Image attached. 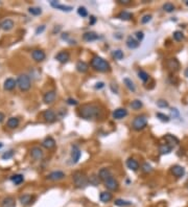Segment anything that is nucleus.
I'll return each mask as SVG.
<instances>
[{"instance_id": "nucleus-44", "label": "nucleus", "mask_w": 188, "mask_h": 207, "mask_svg": "<svg viewBox=\"0 0 188 207\" xmlns=\"http://www.w3.org/2000/svg\"><path fill=\"white\" fill-rule=\"evenodd\" d=\"M77 14H79L81 17L85 18V17H87L88 16V11L86 10L85 6H79V10H77Z\"/></svg>"}, {"instance_id": "nucleus-8", "label": "nucleus", "mask_w": 188, "mask_h": 207, "mask_svg": "<svg viewBox=\"0 0 188 207\" xmlns=\"http://www.w3.org/2000/svg\"><path fill=\"white\" fill-rule=\"evenodd\" d=\"M64 178H65V173L61 172V170H54V172L50 173L47 176V179L50 181H60Z\"/></svg>"}, {"instance_id": "nucleus-54", "label": "nucleus", "mask_w": 188, "mask_h": 207, "mask_svg": "<svg viewBox=\"0 0 188 207\" xmlns=\"http://www.w3.org/2000/svg\"><path fill=\"white\" fill-rule=\"evenodd\" d=\"M117 1L120 4H129L131 2V0H117Z\"/></svg>"}, {"instance_id": "nucleus-1", "label": "nucleus", "mask_w": 188, "mask_h": 207, "mask_svg": "<svg viewBox=\"0 0 188 207\" xmlns=\"http://www.w3.org/2000/svg\"><path fill=\"white\" fill-rule=\"evenodd\" d=\"M79 117H82L83 119L90 120L94 119V118H99L103 115V110L98 105L95 104H86L79 110Z\"/></svg>"}, {"instance_id": "nucleus-23", "label": "nucleus", "mask_w": 188, "mask_h": 207, "mask_svg": "<svg viewBox=\"0 0 188 207\" xmlns=\"http://www.w3.org/2000/svg\"><path fill=\"white\" fill-rule=\"evenodd\" d=\"M139 41L136 40L135 38H133L132 36H129L128 39H126V46L130 48V49H135L137 48L138 46H139Z\"/></svg>"}, {"instance_id": "nucleus-33", "label": "nucleus", "mask_w": 188, "mask_h": 207, "mask_svg": "<svg viewBox=\"0 0 188 207\" xmlns=\"http://www.w3.org/2000/svg\"><path fill=\"white\" fill-rule=\"evenodd\" d=\"M11 180L13 181L14 184H16V185H19V184H21L22 182L24 181V177H23V175H21V174H16V175L12 176Z\"/></svg>"}, {"instance_id": "nucleus-36", "label": "nucleus", "mask_w": 188, "mask_h": 207, "mask_svg": "<svg viewBox=\"0 0 188 207\" xmlns=\"http://www.w3.org/2000/svg\"><path fill=\"white\" fill-rule=\"evenodd\" d=\"M142 106H143L142 101H139V99H135V101H133L131 103V108L134 110H139L142 108Z\"/></svg>"}, {"instance_id": "nucleus-17", "label": "nucleus", "mask_w": 188, "mask_h": 207, "mask_svg": "<svg viewBox=\"0 0 188 207\" xmlns=\"http://www.w3.org/2000/svg\"><path fill=\"white\" fill-rule=\"evenodd\" d=\"M98 177L101 181L105 182V181H107L108 179L113 177V176H112V173L110 170H108V168H101V170L98 172Z\"/></svg>"}, {"instance_id": "nucleus-10", "label": "nucleus", "mask_w": 188, "mask_h": 207, "mask_svg": "<svg viewBox=\"0 0 188 207\" xmlns=\"http://www.w3.org/2000/svg\"><path fill=\"white\" fill-rule=\"evenodd\" d=\"M54 59L59 61L60 63H62V64H65V63H67L69 59H70V54H69L68 51H60L59 54H56Z\"/></svg>"}, {"instance_id": "nucleus-35", "label": "nucleus", "mask_w": 188, "mask_h": 207, "mask_svg": "<svg viewBox=\"0 0 188 207\" xmlns=\"http://www.w3.org/2000/svg\"><path fill=\"white\" fill-rule=\"evenodd\" d=\"M32 196L30 195H23L20 197V202L21 204H23V205H28V204L32 203Z\"/></svg>"}, {"instance_id": "nucleus-43", "label": "nucleus", "mask_w": 188, "mask_h": 207, "mask_svg": "<svg viewBox=\"0 0 188 207\" xmlns=\"http://www.w3.org/2000/svg\"><path fill=\"white\" fill-rule=\"evenodd\" d=\"M141 170H142L143 173L148 174V173H151L152 170H153V167H152L151 164H148V163H146V162H145V163L142 164V166H141Z\"/></svg>"}, {"instance_id": "nucleus-38", "label": "nucleus", "mask_w": 188, "mask_h": 207, "mask_svg": "<svg viewBox=\"0 0 188 207\" xmlns=\"http://www.w3.org/2000/svg\"><path fill=\"white\" fill-rule=\"evenodd\" d=\"M100 179H99L98 176H95V175H92L91 177H89V183L92 184L94 186H97L99 183H100Z\"/></svg>"}, {"instance_id": "nucleus-15", "label": "nucleus", "mask_w": 188, "mask_h": 207, "mask_svg": "<svg viewBox=\"0 0 188 207\" xmlns=\"http://www.w3.org/2000/svg\"><path fill=\"white\" fill-rule=\"evenodd\" d=\"M126 116H128V110L124 108H118L113 112V118L115 119H122Z\"/></svg>"}, {"instance_id": "nucleus-49", "label": "nucleus", "mask_w": 188, "mask_h": 207, "mask_svg": "<svg viewBox=\"0 0 188 207\" xmlns=\"http://www.w3.org/2000/svg\"><path fill=\"white\" fill-rule=\"evenodd\" d=\"M67 104H68V105H70V106H76V105L79 104V101H77L76 99L72 98V97H69V98L67 99Z\"/></svg>"}, {"instance_id": "nucleus-27", "label": "nucleus", "mask_w": 188, "mask_h": 207, "mask_svg": "<svg viewBox=\"0 0 188 207\" xmlns=\"http://www.w3.org/2000/svg\"><path fill=\"white\" fill-rule=\"evenodd\" d=\"M88 69H89V65L86 62H84V61H79V62L76 63V70L79 71V72L85 73L88 71Z\"/></svg>"}, {"instance_id": "nucleus-41", "label": "nucleus", "mask_w": 188, "mask_h": 207, "mask_svg": "<svg viewBox=\"0 0 188 207\" xmlns=\"http://www.w3.org/2000/svg\"><path fill=\"white\" fill-rule=\"evenodd\" d=\"M173 40H176L177 42H180V41H182V40L184 39V35H183V32H180V30H177V32H173Z\"/></svg>"}, {"instance_id": "nucleus-56", "label": "nucleus", "mask_w": 188, "mask_h": 207, "mask_svg": "<svg viewBox=\"0 0 188 207\" xmlns=\"http://www.w3.org/2000/svg\"><path fill=\"white\" fill-rule=\"evenodd\" d=\"M3 120H4V114L0 112V123H2Z\"/></svg>"}, {"instance_id": "nucleus-53", "label": "nucleus", "mask_w": 188, "mask_h": 207, "mask_svg": "<svg viewBox=\"0 0 188 207\" xmlns=\"http://www.w3.org/2000/svg\"><path fill=\"white\" fill-rule=\"evenodd\" d=\"M104 87H105V84L103 82H99V83H97V84L95 85L96 89H101V88H104Z\"/></svg>"}, {"instance_id": "nucleus-59", "label": "nucleus", "mask_w": 188, "mask_h": 207, "mask_svg": "<svg viewBox=\"0 0 188 207\" xmlns=\"http://www.w3.org/2000/svg\"><path fill=\"white\" fill-rule=\"evenodd\" d=\"M2 147H3V144H2V143H1V142H0V149H1Z\"/></svg>"}, {"instance_id": "nucleus-52", "label": "nucleus", "mask_w": 188, "mask_h": 207, "mask_svg": "<svg viewBox=\"0 0 188 207\" xmlns=\"http://www.w3.org/2000/svg\"><path fill=\"white\" fill-rule=\"evenodd\" d=\"M170 112H171V116H173V117H178L179 116V111L176 108L175 109H171Z\"/></svg>"}, {"instance_id": "nucleus-16", "label": "nucleus", "mask_w": 188, "mask_h": 207, "mask_svg": "<svg viewBox=\"0 0 188 207\" xmlns=\"http://www.w3.org/2000/svg\"><path fill=\"white\" fill-rule=\"evenodd\" d=\"M83 39L86 42H93V41H96L99 39V36L94 32H87L83 35Z\"/></svg>"}, {"instance_id": "nucleus-7", "label": "nucleus", "mask_w": 188, "mask_h": 207, "mask_svg": "<svg viewBox=\"0 0 188 207\" xmlns=\"http://www.w3.org/2000/svg\"><path fill=\"white\" fill-rule=\"evenodd\" d=\"M50 5H51L52 7H54V9L62 11V12H71V11L73 10V7L70 6V5L60 4L59 2L56 1V0H51V1H50Z\"/></svg>"}, {"instance_id": "nucleus-28", "label": "nucleus", "mask_w": 188, "mask_h": 207, "mask_svg": "<svg viewBox=\"0 0 188 207\" xmlns=\"http://www.w3.org/2000/svg\"><path fill=\"white\" fill-rule=\"evenodd\" d=\"M112 198H113V196H112V194L110 192H103L100 194V196H99V199H100V201H101V202H104V203L110 202V201L112 200Z\"/></svg>"}, {"instance_id": "nucleus-34", "label": "nucleus", "mask_w": 188, "mask_h": 207, "mask_svg": "<svg viewBox=\"0 0 188 207\" xmlns=\"http://www.w3.org/2000/svg\"><path fill=\"white\" fill-rule=\"evenodd\" d=\"M114 204L118 207H126V206H131L132 202L131 201L123 200V199H117V200L114 201Z\"/></svg>"}, {"instance_id": "nucleus-25", "label": "nucleus", "mask_w": 188, "mask_h": 207, "mask_svg": "<svg viewBox=\"0 0 188 207\" xmlns=\"http://www.w3.org/2000/svg\"><path fill=\"white\" fill-rule=\"evenodd\" d=\"M126 166L130 168L131 170H137L139 168V163H138L137 160H135L134 158H129L126 160Z\"/></svg>"}, {"instance_id": "nucleus-20", "label": "nucleus", "mask_w": 188, "mask_h": 207, "mask_svg": "<svg viewBox=\"0 0 188 207\" xmlns=\"http://www.w3.org/2000/svg\"><path fill=\"white\" fill-rule=\"evenodd\" d=\"M16 86H17V81H15V80L12 79V78H9V79H6L4 81L3 87H4L5 90L12 91L13 89H15Z\"/></svg>"}, {"instance_id": "nucleus-12", "label": "nucleus", "mask_w": 188, "mask_h": 207, "mask_svg": "<svg viewBox=\"0 0 188 207\" xmlns=\"http://www.w3.org/2000/svg\"><path fill=\"white\" fill-rule=\"evenodd\" d=\"M30 156H32V158H34L35 160L42 159L44 156L42 149H40L39 147H34L32 150H30Z\"/></svg>"}, {"instance_id": "nucleus-40", "label": "nucleus", "mask_w": 188, "mask_h": 207, "mask_svg": "<svg viewBox=\"0 0 188 207\" xmlns=\"http://www.w3.org/2000/svg\"><path fill=\"white\" fill-rule=\"evenodd\" d=\"M163 10L167 13H171V12L175 11V5H173V3H170V2H166V3L163 4Z\"/></svg>"}, {"instance_id": "nucleus-57", "label": "nucleus", "mask_w": 188, "mask_h": 207, "mask_svg": "<svg viewBox=\"0 0 188 207\" xmlns=\"http://www.w3.org/2000/svg\"><path fill=\"white\" fill-rule=\"evenodd\" d=\"M184 74H185V76H186V78H188V68H186V70H185Z\"/></svg>"}, {"instance_id": "nucleus-13", "label": "nucleus", "mask_w": 188, "mask_h": 207, "mask_svg": "<svg viewBox=\"0 0 188 207\" xmlns=\"http://www.w3.org/2000/svg\"><path fill=\"white\" fill-rule=\"evenodd\" d=\"M81 150L79 149L77 145H72V150H71V159H72L73 163H77L79 158H81Z\"/></svg>"}, {"instance_id": "nucleus-39", "label": "nucleus", "mask_w": 188, "mask_h": 207, "mask_svg": "<svg viewBox=\"0 0 188 207\" xmlns=\"http://www.w3.org/2000/svg\"><path fill=\"white\" fill-rule=\"evenodd\" d=\"M28 12L32 14V15H34V16H39V15H41V14H42V10H41V7L32 6V7H29Z\"/></svg>"}, {"instance_id": "nucleus-18", "label": "nucleus", "mask_w": 188, "mask_h": 207, "mask_svg": "<svg viewBox=\"0 0 188 207\" xmlns=\"http://www.w3.org/2000/svg\"><path fill=\"white\" fill-rule=\"evenodd\" d=\"M171 173H173V175L176 176V177L181 178L185 175V168L183 166H181V165H173V166L171 167Z\"/></svg>"}, {"instance_id": "nucleus-21", "label": "nucleus", "mask_w": 188, "mask_h": 207, "mask_svg": "<svg viewBox=\"0 0 188 207\" xmlns=\"http://www.w3.org/2000/svg\"><path fill=\"white\" fill-rule=\"evenodd\" d=\"M166 65H167V67H168V69H170L171 71H178L179 70V68H180V63H179V61L177 60V59H169L167 61V63H166Z\"/></svg>"}, {"instance_id": "nucleus-32", "label": "nucleus", "mask_w": 188, "mask_h": 207, "mask_svg": "<svg viewBox=\"0 0 188 207\" xmlns=\"http://www.w3.org/2000/svg\"><path fill=\"white\" fill-rule=\"evenodd\" d=\"M118 18H119L120 20H123V21H129L133 18V15H132V13L126 12V11H123V12L118 14Z\"/></svg>"}, {"instance_id": "nucleus-3", "label": "nucleus", "mask_w": 188, "mask_h": 207, "mask_svg": "<svg viewBox=\"0 0 188 207\" xmlns=\"http://www.w3.org/2000/svg\"><path fill=\"white\" fill-rule=\"evenodd\" d=\"M72 179L77 188H85L89 185V177L81 170H76L72 174Z\"/></svg>"}, {"instance_id": "nucleus-48", "label": "nucleus", "mask_w": 188, "mask_h": 207, "mask_svg": "<svg viewBox=\"0 0 188 207\" xmlns=\"http://www.w3.org/2000/svg\"><path fill=\"white\" fill-rule=\"evenodd\" d=\"M152 15H144L143 16L142 18H141V23L142 24H146V23H148L151 20H152Z\"/></svg>"}, {"instance_id": "nucleus-6", "label": "nucleus", "mask_w": 188, "mask_h": 207, "mask_svg": "<svg viewBox=\"0 0 188 207\" xmlns=\"http://www.w3.org/2000/svg\"><path fill=\"white\" fill-rule=\"evenodd\" d=\"M105 186L107 187V189L111 190V192H114V190H117L118 187H119V183L117 182V180H115V178L111 177L110 179H108L107 181L104 182Z\"/></svg>"}, {"instance_id": "nucleus-5", "label": "nucleus", "mask_w": 188, "mask_h": 207, "mask_svg": "<svg viewBox=\"0 0 188 207\" xmlns=\"http://www.w3.org/2000/svg\"><path fill=\"white\" fill-rule=\"evenodd\" d=\"M147 125V118L144 115H139V116H136L134 118L132 123V127L135 131H140V130H143Z\"/></svg>"}, {"instance_id": "nucleus-11", "label": "nucleus", "mask_w": 188, "mask_h": 207, "mask_svg": "<svg viewBox=\"0 0 188 207\" xmlns=\"http://www.w3.org/2000/svg\"><path fill=\"white\" fill-rule=\"evenodd\" d=\"M57 97V92L54 90H51V91H48V92H46L45 94L43 96V101L45 104H52L54 101V99Z\"/></svg>"}, {"instance_id": "nucleus-30", "label": "nucleus", "mask_w": 188, "mask_h": 207, "mask_svg": "<svg viewBox=\"0 0 188 207\" xmlns=\"http://www.w3.org/2000/svg\"><path fill=\"white\" fill-rule=\"evenodd\" d=\"M171 150H173V147H170V145L167 144V143L161 144L159 148V152H160V154H162V155H167V154L170 153Z\"/></svg>"}, {"instance_id": "nucleus-37", "label": "nucleus", "mask_w": 188, "mask_h": 207, "mask_svg": "<svg viewBox=\"0 0 188 207\" xmlns=\"http://www.w3.org/2000/svg\"><path fill=\"white\" fill-rule=\"evenodd\" d=\"M138 76H139V79L143 83H146V82L148 81V79H150V75H148V74L146 73L145 71H143V70H139V71H138Z\"/></svg>"}, {"instance_id": "nucleus-58", "label": "nucleus", "mask_w": 188, "mask_h": 207, "mask_svg": "<svg viewBox=\"0 0 188 207\" xmlns=\"http://www.w3.org/2000/svg\"><path fill=\"white\" fill-rule=\"evenodd\" d=\"M185 4H186L187 6H188V0H186V1H185Z\"/></svg>"}, {"instance_id": "nucleus-51", "label": "nucleus", "mask_w": 188, "mask_h": 207, "mask_svg": "<svg viewBox=\"0 0 188 207\" xmlns=\"http://www.w3.org/2000/svg\"><path fill=\"white\" fill-rule=\"evenodd\" d=\"M136 38H137V40L138 41H142L143 40V38H144V34H143L142 32H136Z\"/></svg>"}, {"instance_id": "nucleus-19", "label": "nucleus", "mask_w": 188, "mask_h": 207, "mask_svg": "<svg viewBox=\"0 0 188 207\" xmlns=\"http://www.w3.org/2000/svg\"><path fill=\"white\" fill-rule=\"evenodd\" d=\"M42 147L47 149V150H51L56 147V140L52 137H46L42 141Z\"/></svg>"}, {"instance_id": "nucleus-47", "label": "nucleus", "mask_w": 188, "mask_h": 207, "mask_svg": "<svg viewBox=\"0 0 188 207\" xmlns=\"http://www.w3.org/2000/svg\"><path fill=\"white\" fill-rule=\"evenodd\" d=\"M157 106H158L159 108H167L168 103L165 99H159V101H157Z\"/></svg>"}, {"instance_id": "nucleus-55", "label": "nucleus", "mask_w": 188, "mask_h": 207, "mask_svg": "<svg viewBox=\"0 0 188 207\" xmlns=\"http://www.w3.org/2000/svg\"><path fill=\"white\" fill-rule=\"evenodd\" d=\"M90 19H91V20L89 21V23L91 24V25H92V24H94V23H95V22H96V18L94 17V16H91Z\"/></svg>"}, {"instance_id": "nucleus-42", "label": "nucleus", "mask_w": 188, "mask_h": 207, "mask_svg": "<svg viewBox=\"0 0 188 207\" xmlns=\"http://www.w3.org/2000/svg\"><path fill=\"white\" fill-rule=\"evenodd\" d=\"M156 116L158 117L161 121H164V123H168V121H169V119H170L169 116H167V115L163 114V113H160V112L156 113Z\"/></svg>"}, {"instance_id": "nucleus-22", "label": "nucleus", "mask_w": 188, "mask_h": 207, "mask_svg": "<svg viewBox=\"0 0 188 207\" xmlns=\"http://www.w3.org/2000/svg\"><path fill=\"white\" fill-rule=\"evenodd\" d=\"M164 139L166 140L167 143H169V145H170V147H173V148L179 144V139L176 136L171 135V134H166L164 136Z\"/></svg>"}, {"instance_id": "nucleus-24", "label": "nucleus", "mask_w": 188, "mask_h": 207, "mask_svg": "<svg viewBox=\"0 0 188 207\" xmlns=\"http://www.w3.org/2000/svg\"><path fill=\"white\" fill-rule=\"evenodd\" d=\"M1 207H16V200L13 197H6L3 199Z\"/></svg>"}, {"instance_id": "nucleus-9", "label": "nucleus", "mask_w": 188, "mask_h": 207, "mask_svg": "<svg viewBox=\"0 0 188 207\" xmlns=\"http://www.w3.org/2000/svg\"><path fill=\"white\" fill-rule=\"evenodd\" d=\"M32 57L36 62H42V61L45 60L46 54L45 52L41 50V49H35V50H32Z\"/></svg>"}, {"instance_id": "nucleus-29", "label": "nucleus", "mask_w": 188, "mask_h": 207, "mask_svg": "<svg viewBox=\"0 0 188 207\" xmlns=\"http://www.w3.org/2000/svg\"><path fill=\"white\" fill-rule=\"evenodd\" d=\"M123 83H124V85H126V88H128L130 91H132V92H135V91H136V87H135V84H134V82H133L131 79L124 78L123 79Z\"/></svg>"}, {"instance_id": "nucleus-45", "label": "nucleus", "mask_w": 188, "mask_h": 207, "mask_svg": "<svg viewBox=\"0 0 188 207\" xmlns=\"http://www.w3.org/2000/svg\"><path fill=\"white\" fill-rule=\"evenodd\" d=\"M13 156H14V151L10 150V151H7V152H5V153H3V155H2V159H3V160H9V159L12 158Z\"/></svg>"}, {"instance_id": "nucleus-46", "label": "nucleus", "mask_w": 188, "mask_h": 207, "mask_svg": "<svg viewBox=\"0 0 188 207\" xmlns=\"http://www.w3.org/2000/svg\"><path fill=\"white\" fill-rule=\"evenodd\" d=\"M113 57L115 58L116 60H122L123 59V52L121 50H115L114 52H113Z\"/></svg>"}, {"instance_id": "nucleus-4", "label": "nucleus", "mask_w": 188, "mask_h": 207, "mask_svg": "<svg viewBox=\"0 0 188 207\" xmlns=\"http://www.w3.org/2000/svg\"><path fill=\"white\" fill-rule=\"evenodd\" d=\"M17 86L21 91H28L32 87V83H30V79L26 74H21L18 76L17 80Z\"/></svg>"}, {"instance_id": "nucleus-31", "label": "nucleus", "mask_w": 188, "mask_h": 207, "mask_svg": "<svg viewBox=\"0 0 188 207\" xmlns=\"http://www.w3.org/2000/svg\"><path fill=\"white\" fill-rule=\"evenodd\" d=\"M19 123H20V121L17 117H11L7 120V127L10 129H16L19 126Z\"/></svg>"}, {"instance_id": "nucleus-14", "label": "nucleus", "mask_w": 188, "mask_h": 207, "mask_svg": "<svg viewBox=\"0 0 188 207\" xmlns=\"http://www.w3.org/2000/svg\"><path fill=\"white\" fill-rule=\"evenodd\" d=\"M43 117L45 118V120L48 121V123H53V121L57 120L56 113L50 109H47L43 112Z\"/></svg>"}, {"instance_id": "nucleus-26", "label": "nucleus", "mask_w": 188, "mask_h": 207, "mask_svg": "<svg viewBox=\"0 0 188 207\" xmlns=\"http://www.w3.org/2000/svg\"><path fill=\"white\" fill-rule=\"evenodd\" d=\"M1 28L5 30V32H9L14 27V21L11 20V19H5V20L2 21V23L0 24Z\"/></svg>"}, {"instance_id": "nucleus-2", "label": "nucleus", "mask_w": 188, "mask_h": 207, "mask_svg": "<svg viewBox=\"0 0 188 207\" xmlns=\"http://www.w3.org/2000/svg\"><path fill=\"white\" fill-rule=\"evenodd\" d=\"M91 66L95 70L99 71V72H109L111 71V65L109 64V62H107L106 60H104L103 58L96 56L91 60Z\"/></svg>"}, {"instance_id": "nucleus-50", "label": "nucleus", "mask_w": 188, "mask_h": 207, "mask_svg": "<svg viewBox=\"0 0 188 207\" xmlns=\"http://www.w3.org/2000/svg\"><path fill=\"white\" fill-rule=\"evenodd\" d=\"M45 30V25H40L37 27V29H36V35H40L42 34V32Z\"/></svg>"}]
</instances>
